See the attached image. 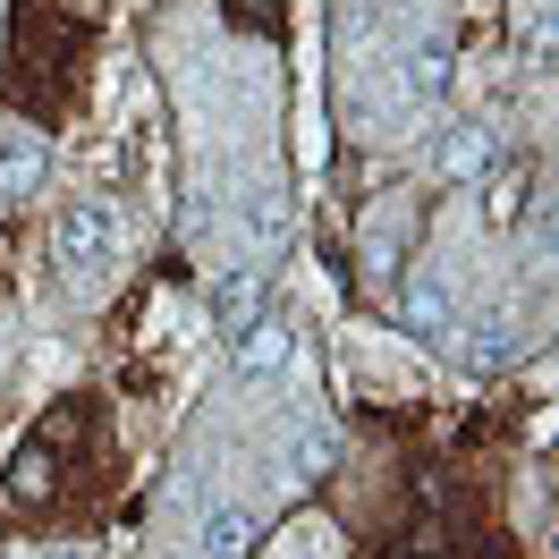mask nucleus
I'll return each mask as SVG.
<instances>
[{"instance_id":"nucleus-1","label":"nucleus","mask_w":559,"mask_h":559,"mask_svg":"<svg viewBox=\"0 0 559 559\" xmlns=\"http://www.w3.org/2000/svg\"><path fill=\"white\" fill-rule=\"evenodd\" d=\"M51 263H60L76 288H94V280L119 263V212L94 204V195H85V204H69L60 221H51Z\"/></svg>"},{"instance_id":"nucleus-2","label":"nucleus","mask_w":559,"mask_h":559,"mask_svg":"<svg viewBox=\"0 0 559 559\" xmlns=\"http://www.w3.org/2000/svg\"><path fill=\"white\" fill-rule=\"evenodd\" d=\"M288 365H297V331H288V322L263 314V322H246V331H229V373H238L246 390H272Z\"/></svg>"},{"instance_id":"nucleus-3","label":"nucleus","mask_w":559,"mask_h":559,"mask_svg":"<svg viewBox=\"0 0 559 559\" xmlns=\"http://www.w3.org/2000/svg\"><path fill=\"white\" fill-rule=\"evenodd\" d=\"M500 162H509V144L491 136L484 119H457V128L432 136V178H450V187H475V178H491Z\"/></svg>"},{"instance_id":"nucleus-4","label":"nucleus","mask_w":559,"mask_h":559,"mask_svg":"<svg viewBox=\"0 0 559 559\" xmlns=\"http://www.w3.org/2000/svg\"><path fill=\"white\" fill-rule=\"evenodd\" d=\"M390 322L407 331V340H457V297H450V280H407L399 297H390Z\"/></svg>"},{"instance_id":"nucleus-5","label":"nucleus","mask_w":559,"mask_h":559,"mask_svg":"<svg viewBox=\"0 0 559 559\" xmlns=\"http://www.w3.org/2000/svg\"><path fill=\"white\" fill-rule=\"evenodd\" d=\"M263 306H272V280H263V263H229V272H212V288H204V314L221 322V331L263 322Z\"/></svg>"},{"instance_id":"nucleus-6","label":"nucleus","mask_w":559,"mask_h":559,"mask_svg":"<svg viewBox=\"0 0 559 559\" xmlns=\"http://www.w3.org/2000/svg\"><path fill=\"white\" fill-rule=\"evenodd\" d=\"M390 76H399V94H407V110H432L441 94L457 85V51L441 35H424L407 60H390Z\"/></svg>"},{"instance_id":"nucleus-7","label":"nucleus","mask_w":559,"mask_h":559,"mask_svg":"<svg viewBox=\"0 0 559 559\" xmlns=\"http://www.w3.org/2000/svg\"><path fill=\"white\" fill-rule=\"evenodd\" d=\"M43 178H51V144L26 136V128H9V136H0V204L43 195Z\"/></svg>"},{"instance_id":"nucleus-8","label":"nucleus","mask_w":559,"mask_h":559,"mask_svg":"<svg viewBox=\"0 0 559 559\" xmlns=\"http://www.w3.org/2000/svg\"><path fill=\"white\" fill-rule=\"evenodd\" d=\"M254 543H263V509H246V500L212 509L204 534H195V551H204V559H254Z\"/></svg>"},{"instance_id":"nucleus-9","label":"nucleus","mask_w":559,"mask_h":559,"mask_svg":"<svg viewBox=\"0 0 559 559\" xmlns=\"http://www.w3.org/2000/svg\"><path fill=\"white\" fill-rule=\"evenodd\" d=\"M407 238H416V221H407V204H373V221H365V272L399 280V254H407Z\"/></svg>"},{"instance_id":"nucleus-10","label":"nucleus","mask_w":559,"mask_h":559,"mask_svg":"<svg viewBox=\"0 0 559 559\" xmlns=\"http://www.w3.org/2000/svg\"><path fill=\"white\" fill-rule=\"evenodd\" d=\"M331 466H340V432H331V424H306V432H297V457H288V475L314 484V475H331Z\"/></svg>"},{"instance_id":"nucleus-11","label":"nucleus","mask_w":559,"mask_h":559,"mask_svg":"<svg viewBox=\"0 0 559 559\" xmlns=\"http://www.w3.org/2000/svg\"><path fill=\"white\" fill-rule=\"evenodd\" d=\"M457 348H466V365H475V373H491V365H509V356H518L525 340L509 331V322H484V331H466Z\"/></svg>"}]
</instances>
